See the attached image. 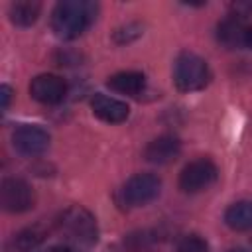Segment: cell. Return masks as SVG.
<instances>
[{
	"label": "cell",
	"mask_w": 252,
	"mask_h": 252,
	"mask_svg": "<svg viewBox=\"0 0 252 252\" xmlns=\"http://www.w3.org/2000/svg\"><path fill=\"white\" fill-rule=\"evenodd\" d=\"M96 4L89 0H63L51 12V30L59 39L79 37L94 20Z\"/></svg>",
	"instance_id": "obj_1"
},
{
	"label": "cell",
	"mask_w": 252,
	"mask_h": 252,
	"mask_svg": "<svg viewBox=\"0 0 252 252\" xmlns=\"http://www.w3.org/2000/svg\"><path fill=\"white\" fill-rule=\"evenodd\" d=\"M57 228L69 242H73L75 246H85V248L93 246L98 234L94 217L81 205L67 207L57 217Z\"/></svg>",
	"instance_id": "obj_2"
},
{
	"label": "cell",
	"mask_w": 252,
	"mask_h": 252,
	"mask_svg": "<svg viewBox=\"0 0 252 252\" xmlns=\"http://www.w3.org/2000/svg\"><path fill=\"white\" fill-rule=\"evenodd\" d=\"M209 81H211L209 65L197 53L185 51L175 59V63H173V83L179 91H183V93L201 91L209 85Z\"/></svg>",
	"instance_id": "obj_3"
},
{
	"label": "cell",
	"mask_w": 252,
	"mask_h": 252,
	"mask_svg": "<svg viewBox=\"0 0 252 252\" xmlns=\"http://www.w3.org/2000/svg\"><path fill=\"white\" fill-rule=\"evenodd\" d=\"M161 181L154 173H136L120 189V199L128 207H142L159 195Z\"/></svg>",
	"instance_id": "obj_4"
},
{
	"label": "cell",
	"mask_w": 252,
	"mask_h": 252,
	"mask_svg": "<svg viewBox=\"0 0 252 252\" xmlns=\"http://www.w3.org/2000/svg\"><path fill=\"white\" fill-rule=\"evenodd\" d=\"M217 177H219L217 165L207 158H199L183 167V171L179 173V187L185 193H199L211 187L217 181Z\"/></svg>",
	"instance_id": "obj_5"
},
{
	"label": "cell",
	"mask_w": 252,
	"mask_h": 252,
	"mask_svg": "<svg viewBox=\"0 0 252 252\" xmlns=\"http://www.w3.org/2000/svg\"><path fill=\"white\" fill-rule=\"evenodd\" d=\"M35 195L33 189L24 181L16 177H8L2 181L0 187V205L8 213H24L33 207Z\"/></svg>",
	"instance_id": "obj_6"
},
{
	"label": "cell",
	"mask_w": 252,
	"mask_h": 252,
	"mask_svg": "<svg viewBox=\"0 0 252 252\" xmlns=\"http://www.w3.org/2000/svg\"><path fill=\"white\" fill-rule=\"evenodd\" d=\"M67 93V85L61 77L51 75V73H43L32 79L30 83V94L33 100L41 102V104H57L63 100Z\"/></svg>",
	"instance_id": "obj_7"
},
{
	"label": "cell",
	"mask_w": 252,
	"mask_h": 252,
	"mask_svg": "<svg viewBox=\"0 0 252 252\" xmlns=\"http://www.w3.org/2000/svg\"><path fill=\"white\" fill-rule=\"evenodd\" d=\"M14 148L24 156H37L43 154L49 146V134L39 126H20L12 136Z\"/></svg>",
	"instance_id": "obj_8"
},
{
	"label": "cell",
	"mask_w": 252,
	"mask_h": 252,
	"mask_svg": "<svg viewBox=\"0 0 252 252\" xmlns=\"http://www.w3.org/2000/svg\"><path fill=\"white\" fill-rule=\"evenodd\" d=\"M91 108H93V114L96 118H100L102 122H110V124H118V122H124L130 114V108L126 102L114 98V96H108V94H102V93H96L91 100Z\"/></svg>",
	"instance_id": "obj_9"
},
{
	"label": "cell",
	"mask_w": 252,
	"mask_h": 252,
	"mask_svg": "<svg viewBox=\"0 0 252 252\" xmlns=\"http://www.w3.org/2000/svg\"><path fill=\"white\" fill-rule=\"evenodd\" d=\"M179 154H181V142L175 136H159L152 140L144 150V158L150 163H158V165L177 159Z\"/></svg>",
	"instance_id": "obj_10"
},
{
	"label": "cell",
	"mask_w": 252,
	"mask_h": 252,
	"mask_svg": "<svg viewBox=\"0 0 252 252\" xmlns=\"http://www.w3.org/2000/svg\"><path fill=\"white\" fill-rule=\"evenodd\" d=\"M246 35H248V28L242 20L238 18H226L219 24L217 28V39L220 41V45H224L226 49H238L246 45Z\"/></svg>",
	"instance_id": "obj_11"
},
{
	"label": "cell",
	"mask_w": 252,
	"mask_h": 252,
	"mask_svg": "<svg viewBox=\"0 0 252 252\" xmlns=\"http://www.w3.org/2000/svg\"><path fill=\"white\" fill-rule=\"evenodd\" d=\"M47 236V228L43 224H33V226H26L20 232H16L8 244L6 250L8 252H32L33 248H37Z\"/></svg>",
	"instance_id": "obj_12"
},
{
	"label": "cell",
	"mask_w": 252,
	"mask_h": 252,
	"mask_svg": "<svg viewBox=\"0 0 252 252\" xmlns=\"http://www.w3.org/2000/svg\"><path fill=\"white\" fill-rule=\"evenodd\" d=\"M106 85H108L112 91L120 93V94L136 96V94H140V93L144 91V87H146V77H144L142 73H138V71H120V73L112 75V77L106 81Z\"/></svg>",
	"instance_id": "obj_13"
},
{
	"label": "cell",
	"mask_w": 252,
	"mask_h": 252,
	"mask_svg": "<svg viewBox=\"0 0 252 252\" xmlns=\"http://www.w3.org/2000/svg\"><path fill=\"white\" fill-rule=\"evenodd\" d=\"M224 222L232 230L252 228V201H236L224 211Z\"/></svg>",
	"instance_id": "obj_14"
},
{
	"label": "cell",
	"mask_w": 252,
	"mask_h": 252,
	"mask_svg": "<svg viewBox=\"0 0 252 252\" xmlns=\"http://www.w3.org/2000/svg\"><path fill=\"white\" fill-rule=\"evenodd\" d=\"M41 12V4L35 0H20L10 6V20L20 28L32 26Z\"/></svg>",
	"instance_id": "obj_15"
},
{
	"label": "cell",
	"mask_w": 252,
	"mask_h": 252,
	"mask_svg": "<svg viewBox=\"0 0 252 252\" xmlns=\"http://www.w3.org/2000/svg\"><path fill=\"white\" fill-rule=\"evenodd\" d=\"M158 244V234L154 230H138L130 232L124 240L128 252H152Z\"/></svg>",
	"instance_id": "obj_16"
},
{
	"label": "cell",
	"mask_w": 252,
	"mask_h": 252,
	"mask_svg": "<svg viewBox=\"0 0 252 252\" xmlns=\"http://www.w3.org/2000/svg\"><path fill=\"white\" fill-rule=\"evenodd\" d=\"M177 252H209V244L199 234H187L177 242Z\"/></svg>",
	"instance_id": "obj_17"
},
{
	"label": "cell",
	"mask_w": 252,
	"mask_h": 252,
	"mask_svg": "<svg viewBox=\"0 0 252 252\" xmlns=\"http://www.w3.org/2000/svg\"><path fill=\"white\" fill-rule=\"evenodd\" d=\"M230 16H232V18H238V20H242V22H246V20L252 16V2L240 0V2L230 4Z\"/></svg>",
	"instance_id": "obj_18"
},
{
	"label": "cell",
	"mask_w": 252,
	"mask_h": 252,
	"mask_svg": "<svg viewBox=\"0 0 252 252\" xmlns=\"http://www.w3.org/2000/svg\"><path fill=\"white\" fill-rule=\"evenodd\" d=\"M0 96H2V110H6L10 106V98H12V89L8 85L0 87Z\"/></svg>",
	"instance_id": "obj_19"
},
{
	"label": "cell",
	"mask_w": 252,
	"mask_h": 252,
	"mask_svg": "<svg viewBox=\"0 0 252 252\" xmlns=\"http://www.w3.org/2000/svg\"><path fill=\"white\" fill-rule=\"evenodd\" d=\"M43 252H69V250L67 248H61V246H51V248H47Z\"/></svg>",
	"instance_id": "obj_20"
},
{
	"label": "cell",
	"mask_w": 252,
	"mask_h": 252,
	"mask_svg": "<svg viewBox=\"0 0 252 252\" xmlns=\"http://www.w3.org/2000/svg\"><path fill=\"white\" fill-rule=\"evenodd\" d=\"M246 47L252 49V28H248V35H246Z\"/></svg>",
	"instance_id": "obj_21"
},
{
	"label": "cell",
	"mask_w": 252,
	"mask_h": 252,
	"mask_svg": "<svg viewBox=\"0 0 252 252\" xmlns=\"http://www.w3.org/2000/svg\"><path fill=\"white\" fill-rule=\"evenodd\" d=\"M228 252H248V250H244V248H232V250H228Z\"/></svg>",
	"instance_id": "obj_22"
}]
</instances>
